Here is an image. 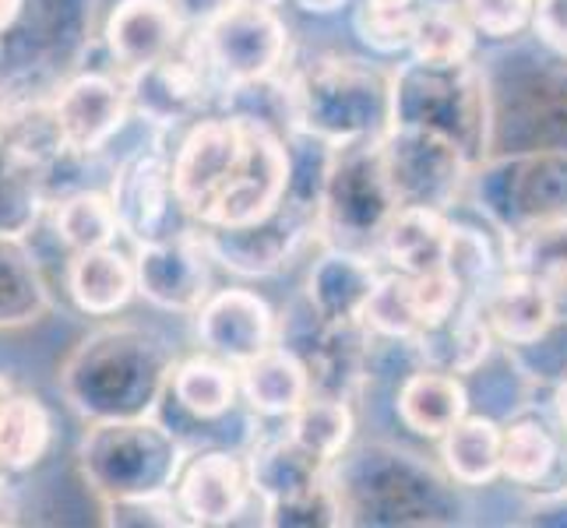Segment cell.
I'll return each mask as SVG.
<instances>
[{
    "instance_id": "obj_30",
    "label": "cell",
    "mask_w": 567,
    "mask_h": 528,
    "mask_svg": "<svg viewBox=\"0 0 567 528\" xmlns=\"http://www.w3.org/2000/svg\"><path fill=\"white\" fill-rule=\"evenodd\" d=\"M560 462V441L536 416H518L504 426L501 441V476L518 486H539Z\"/></svg>"
},
{
    "instance_id": "obj_26",
    "label": "cell",
    "mask_w": 567,
    "mask_h": 528,
    "mask_svg": "<svg viewBox=\"0 0 567 528\" xmlns=\"http://www.w3.org/2000/svg\"><path fill=\"white\" fill-rule=\"evenodd\" d=\"M353 429H357V416L349 408V398L318 395V391H310L286 416V434L328 465H336L346 455L349 441H353Z\"/></svg>"
},
{
    "instance_id": "obj_1",
    "label": "cell",
    "mask_w": 567,
    "mask_h": 528,
    "mask_svg": "<svg viewBox=\"0 0 567 528\" xmlns=\"http://www.w3.org/2000/svg\"><path fill=\"white\" fill-rule=\"evenodd\" d=\"M391 124L447 134L480 166L494 148V89L473 64H426L409 56L391 71Z\"/></svg>"
},
{
    "instance_id": "obj_14",
    "label": "cell",
    "mask_w": 567,
    "mask_h": 528,
    "mask_svg": "<svg viewBox=\"0 0 567 528\" xmlns=\"http://www.w3.org/2000/svg\"><path fill=\"white\" fill-rule=\"evenodd\" d=\"M184 35L187 25L169 0H121L106 18V50L131 74L166 61Z\"/></svg>"
},
{
    "instance_id": "obj_13",
    "label": "cell",
    "mask_w": 567,
    "mask_h": 528,
    "mask_svg": "<svg viewBox=\"0 0 567 528\" xmlns=\"http://www.w3.org/2000/svg\"><path fill=\"white\" fill-rule=\"evenodd\" d=\"M208 261L205 240H148L134 261L138 289L166 310H198L208 300Z\"/></svg>"
},
{
    "instance_id": "obj_4",
    "label": "cell",
    "mask_w": 567,
    "mask_h": 528,
    "mask_svg": "<svg viewBox=\"0 0 567 528\" xmlns=\"http://www.w3.org/2000/svg\"><path fill=\"white\" fill-rule=\"evenodd\" d=\"M395 208L399 198L384 169L381 134L331 145L321 190V229L331 244L346 250L381 244V232Z\"/></svg>"
},
{
    "instance_id": "obj_36",
    "label": "cell",
    "mask_w": 567,
    "mask_h": 528,
    "mask_svg": "<svg viewBox=\"0 0 567 528\" xmlns=\"http://www.w3.org/2000/svg\"><path fill=\"white\" fill-rule=\"evenodd\" d=\"M533 32L557 61H567V0H539Z\"/></svg>"
},
{
    "instance_id": "obj_2",
    "label": "cell",
    "mask_w": 567,
    "mask_h": 528,
    "mask_svg": "<svg viewBox=\"0 0 567 528\" xmlns=\"http://www.w3.org/2000/svg\"><path fill=\"white\" fill-rule=\"evenodd\" d=\"M292 127L324 142L378 138L391 127V74L357 56L324 53L289 77Z\"/></svg>"
},
{
    "instance_id": "obj_12",
    "label": "cell",
    "mask_w": 567,
    "mask_h": 528,
    "mask_svg": "<svg viewBox=\"0 0 567 528\" xmlns=\"http://www.w3.org/2000/svg\"><path fill=\"white\" fill-rule=\"evenodd\" d=\"M131 106V92L110 74H78L56 95L53 121L68 152H100L121 131Z\"/></svg>"
},
{
    "instance_id": "obj_21",
    "label": "cell",
    "mask_w": 567,
    "mask_h": 528,
    "mask_svg": "<svg viewBox=\"0 0 567 528\" xmlns=\"http://www.w3.org/2000/svg\"><path fill=\"white\" fill-rule=\"evenodd\" d=\"M240 391L258 416H289L310 391V370L292 345L276 342L261 356L237 366Z\"/></svg>"
},
{
    "instance_id": "obj_20",
    "label": "cell",
    "mask_w": 567,
    "mask_h": 528,
    "mask_svg": "<svg viewBox=\"0 0 567 528\" xmlns=\"http://www.w3.org/2000/svg\"><path fill=\"white\" fill-rule=\"evenodd\" d=\"M447 240H452V222H447L444 211L399 205L381 232V253L395 271L426 276V271L444 268Z\"/></svg>"
},
{
    "instance_id": "obj_8",
    "label": "cell",
    "mask_w": 567,
    "mask_h": 528,
    "mask_svg": "<svg viewBox=\"0 0 567 528\" xmlns=\"http://www.w3.org/2000/svg\"><path fill=\"white\" fill-rule=\"evenodd\" d=\"M244 155V116L229 113V116H208L198 121L187 138L177 148V159H173V194H177V205L198 219L202 226L208 222V215L215 201L223 198V190L233 180V169H237Z\"/></svg>"
},
{
    "instance_id": "obj_16",
    "label": "cell",
    "mask_w": 567,
    "mask_h": 528,
    "mask_svg": "<svg viewBox=\"0 0 567 528\" xmlns=\"http://www.w3.org/2000/svg\"><path fill=\"white\" fill-rule=\"evenodd\" d=\"M480 310L494 339L518 349L539 345L550 335V328H557V314L546 289L515 268H504V276L494 279V286L480 297Z\"/></svg>"
},
{
    "instance_id": "obj_29",
    "label": "cell",
    "mask_w": 567,
    "mask_h": 528,
    "mask_svg": "<svg viewBox=\"0 0 567 528\" xmlns=\"http://www.w3.org/2000/svg\"><path fill=\"white\" fill-rule=\"evenodd\" d=\"M53 437V423L47 405L32 395H8L0 398V468L4 473H22L47 455Z\"/></svg>"
},
{
    "instance_id": "obj_41",
    "label": "cell",
    "mask_w": 567,
    "mask_h": 528,
    "mask_svg": "<svg viewBox=\"0 0 567 528\" xmlns=\"http://www.w3.org/2000/svg\"><path fill=\"white\" fill-rule=\"evenodd\" d=\"M254 4H271V8H279V0H254Z\"/></svg>"
},
{
    "instance_id": "obj_18",
    "label": "cell",
    "mask_w": 567,
    "mask_h": 528,
    "mask_svg": "<svg viewBox=\"0 0 567 528\" xmlns=\"http://www.w3.org/2000/svg\"><path fill=\"white\" fill-rule=\"evenodd\" d=\"M423 366L447 370V374H476L494 349V331L486 324L480 300H462L444 321L430 324L413 342Z\"/></svg>"
},
{
    "instance_id": "obj_3",
    "label": "cell",
    "mask_w": 567,
    "mask_h": 528,
    "mask_svg": "<svg viewBox=\"0 0 567 528\" xmlns=\"http://www.w3.org/2000/svg\"><path fill=\"white\" fill-rule=\"evenodd\" d=\"M349 521L370 525H434L458 511L447 483L416 455L395 447H367L342 473H331Z\"/></svg>"
},
{
    "instance_id": "obj_33",
    "label": "cell",
    "mask_w": 567,
    "mask_h": 528,
    "mask_svg": "<svg viewBox=\"0 0 567 528\" xmlns=\"http://www.w3.org/2000/svg\"><path fill=\"white\" fill-rule=\"evenodd\" d=\"M416 18H420V0H360V8L353 14V29L374 53L395 56L413 50Z\"/></svg>"
},
{
    "instance_id": "obj_39",
    "label": "cell",
    "mask_w": 567,
    "mask_h": 528,
    "mask_svg": "<svg viewBox=\"0 0 567 528\" xmlns=\"http://www.w3.org/2000/svg\"><path fill=\"white\" fill-rule=\"evenodd\" d=\"M22 4L25 0H0V32L14 25V18L22 14Z\"/></svg>"
},
{
    "instance_id": "obj_24",
    "label": "cell",
    "mask_w": 567,
    "mask_h": 528,
    "mask_svg": "<svg viewBox=\"0 0 567 528\" xmlns=\"http://www.w3.org/2000/svg\"><path fill=\"white\" fill-rule=\"evenodd\" d=\"M250 479H254V494L265 500V507L289 500L310 486H318L328 476V462L318 455H310L307 447H300L289 434L258 444V452L250 458Z\"/></svg>"
},
{
    "instance_id": "obj_38",
    "label": "cell",
    "mask_w": 567,
    "mask_h": 528,
    "mask_svg": "<svg viewBox=\"0 0 567 528\" xmlns=\"http://www.w3.org/2000/svg\"><path fill=\"white\" fill-rule=\"evenodd\" d=\"M554 413H557L560 429L567 434V374L560 377V384H557V391H554Z\"/></svg>"
},
{
    "instance_id": "obj_22",
    "label": "cell",
    "mask_w": 567,
    "mask_h": 528,
    "mask_svg": "<svg viewBox=\"0 0 567 528\" xmlns=\"http://www.w3.org/2000/svg\"><path fill=\"white\" fill-rule=\"evenodd\" d=\"M68 289L78 310H85L92 318H110L116 310H124L138 292V268L113 247L85 250L74 253Z\"/></svg>"
},
{
    "instance_id": "obj_34",
    "label": "cell",
    "mask_w": 567,
    "mask_h": 528,
    "mask_svg": "<svg viewBox=\"0 0 567 528\" xmlns=\"http://www.w3.org/2000/svg\"><path fill=\"white\" fill-rule=\"evenodd\" d=\"M497 250L491 237H483L473 226H458L452 222V240H447V258L444 268L452 271L455 282L462 286L465 297L480 300L486 289L497 279Z\"/></svg>"
},
{
    "instance_id": "obj_5",
    "label": "cell",
    "mask_w": 567,
    "mask_h": 528,
    "mask_svg": "<svg viewBox=\"0 0 567 528\" xmlns=\"http://www.w3.org/2000/svg\"><path fill=\"white\" fill-rule=\"evenodd\" d=\"M476 201L504 237L567 219V152H504L476 173Z\"/></svg>"
},
{
    "instance_id": "obj_15",
    "label": "cell",
    "mask_w": 567,
    "mask_h": 528,
    "mask_svg": "<svg viewBox=\"0 0 567 528\" xmlns=\"http://www.w3.org/2000/svg\"><path fill=\"white\" fill-rule=\"evenodd\" d=\"M113 208L121 229L138 237L142 244L163 240V222L169 205L177 201L173 194V163H166L163 152H138L121 166L113 180Z\"/></svg>"
},
{
    "instance_id": "obj_40",
    "label": "cell",
    "mask_w": 567,
    "mask_h": 528,
    "mask_svg": "<svg viewBox=\"0 0 567 528\" xmlns=\"http://www.w3.org/2000/svg\"><path fill=\"white\" fill-rule=\"evenodd\" d=\"M300 8H307V11H318V14H328V11H336V8H342L346 0H297Z\"/></svg>"
},
{
    "instance_id": "obj_19",
    "label": "cell",
    "mask_w": 567,
    "mask_h": 528,
    "mask_svg": "<svg viewBox=\"0 0 567 528\" xmlns=\"http://www.w3.org/2000/svg\"><path fill=\"white\" fill-rule=\"evenodd\" d=\"M395 413H399L402 426L413 429L416 437L441 441L458 420L468 416V391L458 374L423 366L402 381L399 398H395Z\"/></svg>"
},
{
    "instance_id": "obj_9",
    "label": "cell",
    "mask_w": 567,
    "mask_h": 528,
    "mask_svg": "<svg viewBox=\"0 0 567 528\" xmlns=\"http://www.w3.org/2000/svg\"><path fill=\"white\" fill-rule=\"evenodd\" d=\"M518 82L507 110L494 106V145L507 142L504 152H567V61Z\"/></svg>"
},
{
    "instance_id": "obj_11",
    "label": "cell",
    "mask_w": 567,
    "mask_h": 528,
    "mask_svg": "<svg viewBox=\"0 0 567 528\" xmlns=\"http://www.w3.org/2000/svg\"><path fill=\"white\" fill-rule=\"evenodd\" d=\"M173 490L190 525H229L254 494L250 462L229 452H202L181 465Z\"/></svg>"
},
{
    "instance_id": "obj_6",
    "label": "cell",
    "mask_w": 567,
    "mask_h": 528,
    "mask_svg": "<svg viewBox=\"0 0 567 528\" xmlns=\"http://www.w3.org/2000/svg\"><path fill=\"white\" fill-rule=\"evenodd\" d=\"M381 152L399 205L447 211L473 173V163L458 142L416 124H391L381 134Z\"/></svg>"
},
{
    "instance_id": "obj_31",
    "label": "cell",
    "mask_w": 567,
    "mask_h": 528,
    "mask_svg": "<svg viewBox=\"0 0 567 528\" xmlns=\"http://www.w3.org/2000/svg\"><path fill=\"white\" fill-rule=\"evenodd\" d=\"M363 324L370 328V335L413 345L423 335V318H420V307L413 297V276H405V271L381 276L367 300Z\"/></svg>"
},
{
    "instance_id": "obj_10",
    "label": "cell",
    "mask_w": 567,
    "mask_h": 528,
    "mask_svg": "<svg viewBox=\"0 0 567 528\" xmlns=\"http://www.w3.org/2000/svg\"><path fill=\"white\" fill-rule=\"evenodd\" d=\"M198 339L212 356L244 366L279 342V321L258 292L223 289L198 307Z\"/></svg>"
},
{
    "instance_id": "obj_27",
    "label": "cell",
    "mask_w": 567,
    "mask_h": 528,
    "mask_svg": "<svg viewBox=\"0 0 567 528\" xmlns=\"http://www.w3.org/2000/svg\"><path fill=\"white\" fill-rule=\"evenodd\" d=\"M173 398L194 420H223L240 395V374L219 356H194L169 370Z\"/></svg>"
},
{
    "instance_id": "obj_28",
    "label": "cell",
    "mask_w": 567,
    "mask_h": 528,
    "mask_svg": "<svg viewBox=\"0 0 567 528\" xmlns=\"http://www.w3.org/2000/svg\"><path fill=\"white\" fill-rule=\"evenodd\" d=\"M480 32L468 22V14L455 0H420L413 53L426 64H462L473 61Z\"/></svg>"
},
{
    "instance_id": "obj_7",
    "label": "cell",
    "mask_w": 567,
    "mask_h": 528,
    "mask_svg": "<svg viewBox=\"0 0 567 528\" xmlns=\"http://www.w3.org/2000/svg\"><path fill=\"white\" fill-rule=\"evenodd\" d=\"M202 35L215 71L223 74L229 89L276 77L286 64L289 32L271 4L233 0L208 29H202Z\"/></svg>"
},
{
    "instance_id": "obj_17",
    "label": "cell",
    "mask_w": 567,
    "mask_h": 528,
    "mask_svg": "<svg viewBox=\"0 0 567 528\" xmlns=\"http://www.w3.org/2000/svg\"><path fill=\"white\" fill-rule=\"evenodd\" d=\"M378 268L370 265L367 253L331 247L310 268L307 279V300L310 314L324 324H342V321H363V310L370 292L378 286Z\"/></svg>"
},
{
    "instance_id": "obj_25",
    "label": "cell",
    "mask_w": 567,
    "mask_h": 528,
    "mask_svg": "<svg viewBox=\"0 0 567 528\" xmlns=\"http://www.w3.org/2000/svg\"><path fill=\"white\" fill-rule=\"evenodd\" d=\"M501 441L504 426L494 416L458 420L441 437V458L447 468V479L458 486H486L501 476Z\"/></svg>"
},
{
    "instance_id": "obj_37",
    "label": "cell",
    "mask_w": 567,
    "mask_h": 528,
    "mask_svg": "<svg viewBox=\"0 0 567 528\" xmlns=\"http://www.w3.org/2000/svg\"><path fill=\"white\" fill-rule=\"evenodd\" d=\"M173 8H177V14H181V22L187 25V29H194V32H202V29H208L215 18H219L233 0H169Z\"/></svg>"
},
{
    "instance_id": "obj_32",
    "label": "cell",
    "mask_w": 567,
    "mask_h": 528,
    "mask_svg": "<svg viewBox=\"0 0 567 528\" xmlns=\"http://www.w3.org/2000/svg\"><path fill=\"white\" fill-rule=\"evenodd\" d=\"M121 232V219L110 194L100 190H78L56 208V237H61L74 253L110 247Z\"/></svg>"
},
{
    "instance_id": "obj_35",
    "label": "cell",
    "mask_w": 567,
    "mask_h": 528,
    "mask_svg": "<svg viewBox=\"0 0 567 528\" xmlns=\"http://www.w3.org/2000/svg\"><path fill=\"white\" fill-rule=\"evenodd\" d=\"M483 39H515L533 25L539 0H458Z\"/></svg>"
},
{
    "instance_id": "obj_23",
    "label": "cell",
    "mask_w": 567,
    "mask_h": 528,
    "mask_svg": "<svg viewBox=\"0 0 567 528\" xmlns=\"http://www.w3.org/2000/svg\"><path fill=\"white\" fill-rule=\"evenodd\" d=\"M504 244V268L533 276L550 297L557 321L567 324V219L512 232Z\"/></svg>"
}]
</instances>
